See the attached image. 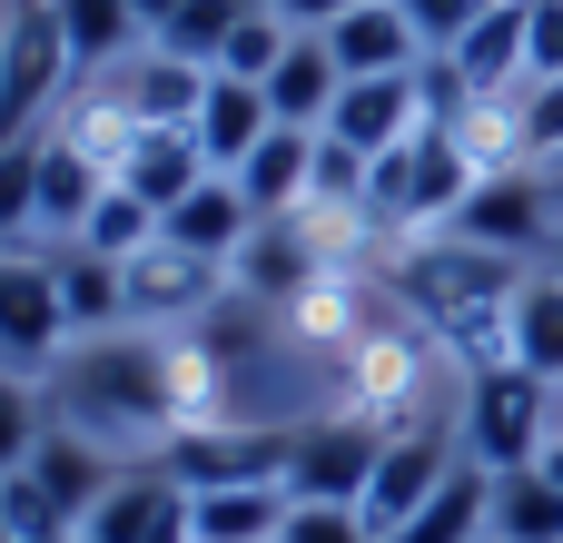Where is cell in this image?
I'll use <instances>...</instances> for the list:
<instances>
[{"instance_id":"10","label":"cell","mask_w":563,"mask_h":543,"mask_svg":"<svg viewBox=\"0 0 563 543\" xmlns=\"http://www.w3.org/2000/svg\"><path fill=\"white\" fill-rule=\"evenodd\" d=\"M208 79H218V69H198V59H178V49H158V40H148L139 59L99 69L89 89H99L129 129H188V119H198V99H208Z\"/></svg>"},{"instance_id":"40","label":"cell","mask_w":563,"mask_h":543,"mask_svg":"<svg viewBox=\"0 0 563 543\" xmlns=\"http://www.w3.org/2000/svg\"><path fill=\"white\" fill-rule=\"evenodd\" d=\"M544 277H563V228H554V247H544Z\"/></svg>"},{"instance_id":"12","label":"cell","mask_w":563,"mask_h":543,"mask_svg":"<svg viewBox=\"0 0 563 543\" xmlns=\"http://www.w3.org/2000/svg\"><path fill=\"white\" fill-rule=\"evenodd\" d=\"M416 129H426V89H416V69H396V79H346L336 109H327V138H346L356 158H386V148H406Z\"/></svg>"},{"instance_id":"9","label":"cell","mask_w":563,"mask_h":543,"mask_svg":"<svg viewBox=\"0 0 563 543\" xmlns=\"http://www.w3.org/2000/svg\"><path fill=\"white\" fill-rule=\"evenodd\" d=\"M455 465H465V435H445V425H406V435H386V455H376V485H366V524L376 543L396 534L416 505H435L445 485H455Z\"/></svg>"},{"instance_id":"33","label":"cell","mask_w":563,"mask_h":543,"mask_svg":"<svg viewBox=\"0 0 563 543\" xmlns=\"http://www.w3.org/2000/svg\"><path fill=\"white\" fill-rule=\"evenodd\" d=\"M515 129H525V158H534V168L563 158V79H525V89H515Z\"/></svg>"},{"instance_id":"29","label":"cell","mask_w":563,"mask_h":543,"mask_svg":"<svg viewBox=\"0 0 563 543\" xmlns=\"http://www.w3.org/2000/svg\"><path fill=\"white\" fill-rule=\"evenodd\" d=\"M257 0H188L168 30H158V49H178V59H198V69H218V49L238 40V20H247Z\"/></svg>"},{"instance_id":"35","label":"cell","mask_w":563,"mask_h":543,"mask_svg":"<svg viewBox=\"0 0 563 543\" xmlns=\"http://www.w3.org/2000/svg\"><path fill=\"white\" fill-rule=\"evenodd\" d=\"M495 0H406V20H416V40H426V59H445L475 20H485Z\"/></svg>"},{"instance_id":"36","label":"cell","mask_w":563,"mask_h":543,"mask_svg":"<svg viewBox=\"0 0 563 543\" xmlns=\"http://www.w3.org/2000/svg\"><path fill=\"white\" fill-rule=\"evenodd\" d=\"M525 79H563V0H525Z\"/></svg>"},{"instance_id":"18","label":"cell","mask_w":563,"mask_h":543,"mask_svg":"<svg viewBox=\"0 0 563 543\" xmlns=\"http://www.w3.org/2000/svg\"><path fill=\"white\" fill-rule=\"evenodd\" d=\"M445 59H455V79H465L475 99H515V89H525V0H495Z\"/></svg>"},{"instance_id":"8","label":"cell","mask_w":563,"mask_h":543,"mask_svg":"<svg viewBox=\"0 0 563 543\" xmlns=\"http://www.w3.org/2000/svg\"><path fill=\"white\" fill-rule=\"evenodd\" d=\"M327 277H336V267H327V228H317L307 208H297V218H257V237H247L238 267H228V287L257 297V307H277V317H287L307 287H327Z\"/></svg>"},{"instance_id":"27","label":"cell","mask_w":563,"mask_h":543,"mask_svg":"<svg viewBox=\"0 0 563 543\" xmlns=\"http://www.w3.org/2000/svg\"><path fill=\"white\" fill-rule=\"evenodd\" d=\"M485 543H563V495L525 465V475H495V505H485Z\"/></svg>"},{"instance_id":"13","label":"cell","mask_w":563,"mask_h":543,"mask_svg":"<svg viewBox=\"0 0 563 543\" xmlns=\"http://www.w3.org/2000/svg\"><path fill=\"white\" fill-rule=\"evenodd\" d=\"M79 543H188V495H178L158 465H129V475L89 505Z\"/></svg>"},{"instance_id":"39","label":"cell","mask_w":563,"mask_h":543,"mask_svg":"<svg viewBox=\"0 0 563 543\" xmlns=\"http://www.w3.org/2000/svg\"><path fill=\"white\" fill-rule=\"evenodd\" d=\"M534 475H544V485H554V495H563V425H554V445L534 455Z\"/></svg>"},{"instance_id":"4","label":"cell","mask_w":563,"mask_h":543,"mask_svg":"<svg viewBox=\"0 0 563 543\" xmlns=\"http://www.w3.org/2000/svg\"><path fill=\"white\" fill-rule=\"evenodd\" d=\"M554 228H563V208H554V178H544V168H485L445 237H465V247H485V257H515V267H544Z\"/></svg>"},{"instance_id":"1","label":"cell","mask_w":563,"mask_h":543,"mask_svg":"<svg viewBox=\"0 0 563 543\" xmlns=\"http://www.w3.org/2000/svg\"><path fill=\"white\" fill-rule=\"evenodd\" d=\"M49 415H59V435H89L99 455H158L168 435H178V366H168V346L158 336H139V326H119V336H79L69 356H59V376H49Z\"/></svg>"},{"instance_id":"20","label":"cell","mask_w":563,"mask_h":543,"mask_svg":"<svg viewBox=\"0 0 563 543\" xmlns=\"http://www.w3.org/2000/svg\"><path fill=\"white\" fill-rule=\"evenodd\" d=\"M238 188H247V208H257V218H297V208H307V188H317V129H267V138L247 148Z\"/></svg>"},{"instance_id":"7","label":"cell","mask_w":563,"mask_h":543,"mask_svg":"<svg viewBox=\"0 0 563 543\" xmlns=\"http://www.w3.org/2000/svg\"><path fill=\"white\" fill-rule=\"evenodd\" d=\"M79 336H69V307H59V267L40 247H0V366H59Z\"/></svg>"},{"instance_id":"11","label":"cell","mask_w":563,"mask_h":543,"mask_svg":"<svg viewBox=\"0 0 563 543\" xmlns=\"http://www.w3.org/2000/svg\"><path fill=\"white\" fill-rule=\"evenodd\" d=\"M119 277H129V326H198L228 297V267H208V257H188L168 237H148Z\"/></svg>"},{"instance_id":"19","label":"cell","mask_w":563,"mask_h":543,"mask_svg":"<svg viewBox=\"0 0 563 543\" xmlns=\"http://www.w3.org/2000/svg\"><path fill=\"white\" fill-rule=\"evenodd\" d=\"M198 178H218V168H208V148H198V129H139V138H129V158H119V188H139L158 218H168Z\"/></svg>"},{"instance_id":"22","label":"cell","mask_w":563,"mask_h":543,"mask_svg":"<svg viewBox=\"0 0 563 543\" xmlns=\"http://www.w3.org/2000/svg\"><path fill=\"white\" fill-rule=\"evenodd\" d=\"M277 534H287V485L188 495V543H277Z\"/></svg>"},{"instance_id":"32","label":"cell","mask_w":563,"mask_h":543,"mask_svg":"<svg viewBox=\"0 0 563 543\" xmlns=\"http://www.w3.org/2000/svg\"><path fill=\"white\" fill-rule=\"evenodd\" d=\"M40 435H49V396L20 386V376H0V485L40 455Z\"/></svg>"},{"instance_id":"6","label":"cell","mask_w":563,"mask_h":543,"mask_svg":"<svg viewBox=\"0 0 563 543\" xmlns=\"http://www.w3.org/2000/svg\"><path fill=\"white\" fill-rule=\"evenodd\" d=\"M376 455H386V425H366V415H307L297 425V455H287V495L297 505H366V485H376Z\"/></svg>"},{"instance_id":"2","label":"cell","mask_w":563,"mask_h":543,"mask_svg":"<svg viewBox=\"0 0 563 543\" xmlns=\"http://www.w3.org/2000/svg\"><path fill=\"white\" fill-rule=\"evenodd\" d=\"M554 386L544 376H525V366H475L465 376V465H485V475H525L544 445H554Z\"/></svg>"},{"instance_id":"16","label":"cell","mask_w":563,"mask_h":543,"mask_svg":"<svg viewBox=\"0 0 563 543\" xmlns=\"http://www.w3.org/2000/svg\"><path fill=\"white\" fill-rule=\"evenodd\" d=\"M188 129H198L208 168H218V178H238V168H247V148H257V138L277 129V109H267V89H257V79H228V69H218Z\"/></svg>"},{"instance_id":"14","label":"cell","mask_w":563,"mask_h":543,"mask_svg":"<svg viewBox=\"0 0 563 543\" xmlns=\"http://www.w3.org/2000/svg\"><path fill=\"white\" fill-rule=\"evenodd\" d=\"M327 40V59L346 69V79H396V69H416L426 59V40H416V20H406V0H356L336 30H317Z\"/></svg>"},{"instance_id":"38","label":"cell","mask_w":563,"mask_h":543,"mask_svg":"<svg viewBox=\"0 0 563 543\" xmlns=\"http://www.w3.org/2000/svg\"><path fill=\"white\" fill-rule=\"evenodd\" d=\"M129 10H139V30H148V40H158V30H168V20H178V10H188V0H129Z\"/></svg>"},{"instance_id":"30","label":"cell","mask_w":563,"mask_h":543,"mask_svg":"<svg viewBox=\"0 0 563 543\" xmlns=\"http://www.w3.org/2000/svg\"><path fill=\"white\" fill-rule=\"evenodd\" d=\"M40 237V138H0V247Z\"/></svg>"},{"instance_id":"37","label":"cell","mask_w":563,"mask_h":543,"mask_svg":"<svg viewBox=\"0 0 563 543\" xmlns=\"http://www.w3.org/2000/svg\"><path fill=\"white\" fill-rule=\"evenodd\" d=\"M267 10H277V20H287L297 40H317V30H336V20H346L356 0H267Z\"/></svg>"},{"instance_id":"5","label":"cell","mask_w":563,"mask_h":543,"mask_svg":"<svg viewBox=\"0 0 563 543\" xmlns=\"http://www.w3.org/2000/svg\"><path fill=\"white\" fill-rule=\"evenodd\" d=\"M69 40H59V10L49 0H10V30H0V138H30V119H49V99L69 89Z\"/></svg>"},{"instance_id":"34","label":"cell","mask_w":563,"mask_h":543,"mask_svg":"<svg viewBox=\"0 0 563 543\" xmlns=\"http://www.w3.org/2000/svg\"><path fill=\"white\" fill-rule=\"evenodd\" d=\"M277 543H376V524H366L356 505H297V495H287V534Z\"/></svg>"},{"instance_id":"24","label":"cell","mask_w":563,"mask_h":543,"mask_svg":"<svg viewBox=\"0 0 563 543\" xmlns=\"http://www.w3.org/2000/svg\"><path fill=\"white\" fill-rule=\"evenodd\" d=\"M336 89H346V69L327 59V40H297V49L267 69V109H277V129H327Z\"/></svg>"},{"instance_id":"25","label":"cell","mask_w":563,"mask_h":543,"mask_svg":"<svg viewBox=\"0 0 563 543\" xmlns=\"http://www.w3.org/2000/svg\"><path fill=\"white\" fill-rule=\"evenodd\" d=\"M49 10H59V40H69V69H79V79L119 69L129 40H139V10H129V0H49Z\"/></svg>"},{"instance_id":"21","label":"cell","mask_w":563,"mask_h":543,"mask_svg":"<svg viewBox=\"0 0 563 543\" xmlns=\"http://www.w3.org/2000/svg\"><path fill=\"white\" fill-rule=\"evenodd\" d=\"M59 267V307H69V336H119L129 326V277L119 257H89V247H49Z\"/></svg>"},{"instance_id":"42","label":"cell","mask_w":563,"mask_h":543,"mask_svg":"<svg viewBox=\"0 0 563 543\" xmlns=\"http://www.w3.org/2000/svg\"><path fill=\"white\" fill-rule=\"evenodd\" d=\"M544 168H563V158H544Z\"/></svg>"},{"instance_id":"31","label":"cell","mask_w":563,"mask_h":543,"mask_svg":"<svg viewBox=\"0 0 563 543\" xmlns=\"http://www.w3.org/2000/svg\"><path fill=\"white\" fill-rule=\"evenodd\" d=\"M287 49H297V30H287V20H277V10L257 0V10L238 20V40L218 49V69H228V79H257V89H267V69H277Z\"/></svg>"},{"instance_id":"17","label":"cell","mask_w":563,"mask_h":543,"mask_svg":"<svg viewBox=\"0 0 563 543\" xmlns=\"http://www.w3.org/2000/svg\"><path fill=\"white\" fill-rule=\"evenodd\" d=\"M109 198V168L79 148V138H59V129H40V228L69 247L79 228H89V208Z\"/></svg>"},{"instance_id":"23","label":"cell","mask_w":563,"mask_h":543,"mask_svg":"<svg viewBox=\"0 0 563 543\" xmlns=\"http://www.w3.org/2000/svg\"><path fill=\"white\" fill-rule=\"evenodd\" d=\"M505 346H515V366L525 376H544V386H563V277H525L515 287V307H505Z\"/></svg>"},{"instance_id":"43","label":"cell","mask_w":563,"mask_h":543,"mask_svg":"<svg viewBox=\"0 0 563 543\" xmlns=\"http://www.w3.org/2000/svg\"><path fill=\"white\" fill-rule=\"evenodd\" d=\"M0 543H20V534H0Z\"/></svg>"},{"instance_id":"26","label":"cell","mask_w":563,"mask_h":543,"mask_svg":"<svg viewBox=\"0 0 563 543\" xmlns=\"http://www.w3.org/2000/svg\"><path fill=\"white\" fill-rule=\"evenodd\" d=\"M485 505H495V475L485 465H455V485L435 505H416L386 543H485Z\"/></svg>"},{"instance_id":"28","label":"cell","mask_w":563,"mask_h":543,"mask_svg":"<svg viewBox=\"0 0 563 543\" xmlns=\"http://www.w3.org/2000/svg\"><path fill=\"white\" fill-rule=\"evenodd\" d=\"M148 237H158V208H148L139 188H119V178H109V198L89 208V228H79L69 247H89V257H119V267H129V257H139Z\"/></svg>"},{"instance_id":"15","label":"cell","mask_w":563,"mask_h":543,"mask_svg":"<svg viewBox=\"0 0 563 543\" xmlns=\"http://www.w3.org/2000/svg\"><path fill=\"white\" fill-rule=\"evenodd\" d=\"M158 237H168V247H188V257H208V267H238V247L257 237V208H247V188H238V178H198V188L158 218Z\"/></svg>"},{"instance_id":"3","label":"cell","mask_w":563,"mask_h":543,"mask_svg":"<svg viewBox=\"0 0 563 543\" xmlns=\"http://www.w3.org/2000/svg\"><path fill=\"white\" fill-rule=\"evenodd\" d=\"M297 425H178L148 465L178 495H228V485H287Z\"/></svg>"},{"instance_id":"41","label":"cell","mask_w":563,"mask_h":543,"mask_svg":"<svg viewBox=\"0 0 563 543\" xmlns=\"http://www.w3.org/2000/svg\"><path fill=\"white\" fill-rule=\"evenodd\" d=\"M544 178H554V208H563V168H544Z\"/></svg>"}]
</instances>
